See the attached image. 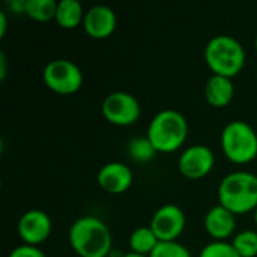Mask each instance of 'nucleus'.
Returning <instances> with one entry per match:
<instances>
[{
	"instance_id": "obj_18",
	"label": "nucleus",
	"mask_w": 257,
	"mask_h": 257,
	"mask_svg": "<svg viewBox=\"0 0 257 257\" xmlns=\"http://www.w3.org/2000/svg\"><path fill=\"white\" fill-rule=\"evenodd\" d=\"M128 154L134 161L146 163V161H151L155 157L157 149L154 148V145L148 139V136L146 137H134L128 143Z\"/></svg>"
},
{
	"instance_id": "obj_17",
	"label": "nucleus",
	"mask_w": 257,
	"mask_h": 257,
	"mask_svg": "<svg viewBox=\"0 0 257 257\" xmlns=\"http://www.w3.org/2000/svg\"><path fill=\"white\" fill-rule=\"evenodd\" d=\"M56 0H26V14L36 21H50L56 18Z\"/></svg>"
},
{
	"instance_id": "obj_1",
	"label": "nucleus",
	"mask_w": 257,
	"mask_h": 257,
	"mask_svg": "<svg viewBox=\"0 0 257 257\" xmlns=\"http://www.w3.org/2000/svg\"><path fill=\"white\" fill-rule=\"evenodd\" d=\"M68 238L72 250L80 257H107L111 253V232L98 217L77 218L69 227Z\"/></svg>"
},
{
	"instance_id": "obj_23",
	"label": "nucleus",
	"mask_w": 257,
	"mask_h": 257,
	"mask_svg": "<svg viewBox=\"0 0 257 257\" xmlns=\"http://www.w3.org/2000/svg\"><path fill=\"white\" fill-rule=\"evenodd\" d=\"M9 6H11L12 11L17 12V14H21V12L26 14V0H12V2L9 3Z\"/></svg>"
},
{
	"instance_id": "obj_2",
	"label": "nucleus",
	"mask_w": 257,
	"mask_h": 257,
	"mask_svg": "<svg viewBox=\"0 0 257 257\" xmlns=\"http://www.w3.org/2000/svg\"><path fill=\"white\" fill-rule=\"evenodd\" d=\"M218 203L236 214L257 208V175L239 170L226 175L218 185Z\"/></svg>"
},
{
	"instance_id": "obj_10",
	"label": "nucleus",
	"mask_w": 257,
	"mask_h": 257,
	"mask_svg": "<svg viewBox=\"0 0 257 257\" xmlns=\"http://www.w3.org/2000/svg\"><path fill=\"white\" fill-rule=\"evenodd\" d=\"M18 235L29 245H39L51 235L53 223L47 212L41 209H29L18 220Z\"/></svg>"
},
{
	"instance_id": "obj_15",
	"label": "nucleus",
	"mask_w": 257,
	"mask_h": 257,
	"mask_svg": "<svg viewBox=\"0 0 257 257\" xmlns=\"http://www.w3.org/2000/svg\"><path fill=\"white\" fill-rule=\"evenodd\" d=\"M84 15L86 12L78 0H60L57 2V11L54 20L63 29H74L83 24Z\"/></svg>"
},
{
	"instance_id": "obj_7",
	"label": "nucleus",
	"mask_w": 257,
	"mask_h": 257,
	"mask_svg": "<svg viewBox=\"0 0 257 257\" xmlns=\"http://www.w3.org/2000/svg\"><path fill=\"white\" fill-rule=\"evenodd\" d=\"M102 116L113 125L128 126L139 120L140 117V102L139 99L123 90H116L108 93L101 104Z\"/></svg>"
},
{
	"instance_id": "obj_26",
	"label": "nucleus",
	"mask_w": 257,
	"mask_h": 257,
	"mask_svg": "<svg viewBox=\"0 0 257 257\" xmlns=\"http://www.w3.org/2000/svg\"><path fill=\"white\" fill-rule=\"evenodd\" d=\"M254 221H256V226H257V208L254 209Z\"/></svg>"
},
{
	"instance_id": "obj_19",
	"label": "nucleus",
	"mask_w": 257,
	"mask_h": 257,
	"mask_svg": "<svg viewBox=\"0 0 257 257\" xmlns=\"http://www.w3.org/2000/svg\"><path fill=\"white\" fill-rule=\"evenodd\" d=\"M232 245L241 257L257 256V232L247 229L241 230L232 241Z\"/></svg>"
},
{
	"instance_id": "obj_8",
	"label": "nucleus",
	"mask_w": 257,
	"mask_h": 257,
	"mask_svg": "<svg viewBox=\"0 0 257 257\" xmlns=\"http://www.w3.org/2000/svg\"><path fill=\"white\" fill-rule=\"evenodd\" d=\"M185 224L184 211L175 203H166L155 211L149 226L160 241H176L184 232Z\"/></svg>"
},
{
	"instance_id": "obj_16",
	"label": "nucleus",
	"mask_w": 257,
	"mask_h": 257,
	"mask_svg": "<svg viewBox=\"0 0 257 257\" xmlns=\"http://www.w3.org/2000/svg\"><path fill=\"white\" fill-rule=\"evenodd\" d=\"M160 239L151 229V226H140L134 229L130 235V247L131 251L139 253V254H146L151 256V253L155 250L158 245Z\"/></svg>"
},
{
	"instance_id": "obj_4",
	"label": "nucleus",
	"mask_w": 257,
	"mask_h": 257,
	"mask_svg": "<svg viewBox=\"0 0 257 257\" xmlns=\"http://www.w3.org/2000/svg\"><path fill=\"white\" fill-rule=\"evenodd\" d=\"M146 136L157 152H175L187 140L188 122L181 111L164 108L151 119Z\"/></svg>"
},
{
	"instance_id": "obj_14",
	"label": "nucleus",
	"mask_w": 257,
	"mask_h": 257,
	"mask_svg": "<svg viewBox=\"0 0 257 257\" xmlns=\"http://www.w3.org/2000/svg\"><path fill=\"white\" fill-rule=\"evenodd\" d=\"M233 95L235 86L229 77L212 74L205 83V98L211 105L217 108L226 107L233 99Z\"/></svg>"
},
{
	"instance_id": "obj_12",
	"label": "nucleus",
	"mask_w": 257,
	"mask_h": 257,
	"mask_svg": "<svg viewBox=\"0 0 257 257\" xmlns=\"http://www.w3.org/2000/svg\"><path fill=\"white\" fill-rule=\"evenodd\" d=\"M117 24V17L114 11L107 5H95L86 11L83 26L86 33L95 39L108 38Z\"/></svg>"
},
{
	"instance_id": "obj_9",
	"label": "nucleus",
	"mask_w": 257,
	"mask_h": 257,
	"mask_svg": "<svg viewBox=\"0 0 257 257\" xmlns=\"http://www.w3.org/2000/svg\"><path fill=\"white\" fill-rule=\"evenodd\" d=\"M215 164V155L206 145H191L182 151L178 167L179 172L190 179H200L206 176Z\"/></svg>"
},
{
	"instance_id": "obj_20",
	"label": "nucleus",
	"mask_w": 257,
	"mask_h": 257,
	"mask_svg": "<svg viewBox=\"0 0 257 257\" xmlns=\"http://www.w3.org/2000/svg\"><path fill=\"white\" fill-rule=\"evenodd\" d=\"M149 257H193L190 250L178 241H160Z\"/></svg>"
},
{
	"instance_id": "obj_3",
	"label": "nucleus",
	"mask_w": 257,
	"mask_h": 257,
	"mask_svg": "<svg viewBox=\"0 0 257 257\" xmlns=\"http://www.w3.org/2000/svg\"><path fill=\"white\" fill-rule=\"evenodd\" d=\"M244 45L230 35L212 36L205 47V60L212 74L233 78L245 65Z\"/></svg>"
},
{
	"instance_id": "obj_11",
	"label": "nucleus",
	"mask_w": 257,
	"mask_h": 257,
	"mask_svg": "<svg viewBox=\"0 0 257 257\" xmlns=\"http://www.w3.org/2000/svg\"><path fill=\"white\" fill-rule=\"evenodd\" d=\"M133 170L130 166L120 161H110L104 164L96 175V181L99 187L110 194L125 193L133 185Z\"/></svg>"
},
{
	"instance_id": "obj_27",
	"label": "nucleus",
	"mask_w": 257,
	"mask_h": 257,
	"mask_svg": "<svg viewBox=\"0 0 257 257\" xmlns=\"http://www.w3.org/2000/svg\"><path fill=\"white\" fill-rule=\"evenodd\" d=\"M254 45H256V50H257V35H256V39H254Z\"/></svg>"
},
{
	"instance_id": "obj_6",
	"label": "nucleus",
	"mask_w": 257,
	"mask_h": 257,
	"mask_svg": "<svg viewBox=\"0 0 257 257\" xmlns=\"http://www.w3.org/2000/svg\"><path fill=\"white\" fill-rule=\"evenodd\" d=\"M42 80L48 89L60 95H71L80 90L84 81V75L77 63L68 59L50 60L44 71Z\"/></svg>"
},
{
	"instance_id": "obj_13",
	"label": "nucleus",
	"mask_w": 257,
	"mask_h": 257,
	"mask_svg": "<svg viewBox=\"0 0 257 257\" xmlns=\"http://www.w3.org/2000/svg\"><path fill=\"white\" fill-rule=\"evenodd\" d=\"M236 227L235 214L223 205L212 206L205 215V229L215 241L227 239Z\"/></svg>"
},
{
	"instance_id": "obj_21",
	"label": "nucleus",
	"mask_w": 257,
	"mask_h": 257,
	"mask_svg": "<svg viewBox=\"0 0 257 257\" xmlns=\"http://www.w3.org/2000/svg\"><path fill=\"white\" fill-rule=\"evenodd\" d=\"M199 257H241L238 254V251L235 250V247L232 245V242L227 241H212L209 244H206Z\"/></svg>"
},
{
	"instance_id": "obj_25",
	"label": "nucleus",
	"mask_w": 257,
	"mask_h": 257,
	"mask_svg": "<svg viewBox=\"0 0 257 257\" xmlns=\"http://www.w3.org/2000/svg\"><path fill=\"white\" fill-rule=\"evenodd\" d=\"M120 257H149V256H146V254H139V253H134V251H130V253L122 254Z\"/></svg>"
},
{
	"instance_id": "obj_5",
	"label": "nucleus",
	"mask_w": 257,
	"mask_h": 257,
	"mask_svg": "<svg viewBox=\"0 0 257 257\" xmlns=\"http://www.w3.org/2000/svg\"><path fill=\"white\" fill-rule=\"evenodd\" d=\"M221 149L235 164H247L257 157V133L245 120H230L221 131Z\"/></svg>"
},
{
	"instance_id": "obj_24",
	"label": "nucleus",
	"mask_w": 257,
	"mask_h": 257,
	"mask_svg": "<svg viewBox=\"0 0 257 257\" xmlns=\"http://www.w3.org/2000/svg\"><path fill=\"white\" fill-rule=\"evenodd\" d=\"M6 26H8V18L5 12H0V38L5 36L6 33Z\"/></svg>"
},
{
	"instance_id": "obj_22",
	"label": "nucleus",
	"mask_w": 257,
	"mask_h": 257,
	"mask_svg": "<svg viewBox=\"0 0 257 257\" xmlns=\"http://www.w3.org/2000/svg\"><path fill=\"white\" fill-rule=\"evenodd\" d=\"M8 257H47L45 253L38 247V245H29V244H21L15 247Z\"/></svg>"
}]
</instances>
